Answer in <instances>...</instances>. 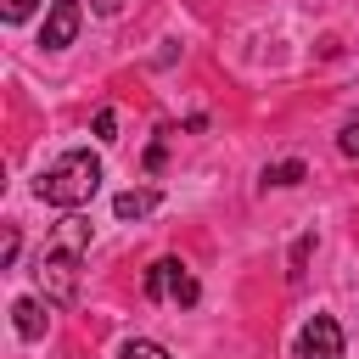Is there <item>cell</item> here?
<instances>
[{
  "mask_svg": "<svg viewBox=\"0 0 359 359\" xmlns=\"http://www.w3.org/2000/svg\"><path fill=\"white\" fill-rule=\"evenodd\" d=\"M39 202H50V208H84L95 191H101V157L95 151H62L45 174H39Z\"/></svg>",
  "mask_w": 359,
  "mask_h": 359,
  "instance_id": "cell-2",
  "label": "cell"
},
{
  "mask_svg": "<svg viewBox=\"0 0 359 359\" xmlns=\"http://www.w3.org/2000/svg\"><path fill=\"white\" fill-rule=\"evenodd\" d=\"M73 34H79V0H50V17H45L39 45H45V50H67Z\"/></svg>",
  "mask_w": 359,
  "mask_h": 359,
  "instance_id": "cell-5",
  "label": "cell"
},
{
  "mask_svg": "<svg viewBox=\"0 0 359 359\" xmlns=\"http://www.w3.org/2000/svg\"><path fill=\"white\" fill-rule=\"evenodd\" d=\"M90 6H95L101 17H112V11H123V0H90Z\"/></svg>",
  "mask_w": 359,
  "mask_h": 359,
  "instance_id": "cell-14",
  "label": "cell"
},
{
  "mask_svg": "<svg viewBox=\"0 0 359 359\" xmlns=\"http://www.w3.org/2000/svg\"><path fill=\"white\" fill-rule=\"evenodd\" d=\"M292 359H342V325H337L331 314H314V320H303Z\"/></svg>",
  "mask_w": 359,
  "mask_h": 359,
  "instance_id": "cell-4",
  "label": "cell"
},
{
  "mask_svg": "<svg viewBox=\"0 0 359 359\" xmlns=\"http://www.w3.org/2000/svg\"><path fill=\"white\" fill-rule=\"evenodd\" d=\"M146 297L157 303V297H174V303H196L202 292H196V280H191V269L180 264V258H157L151 269H146Z\"/></svg>",
  "mask_w": 359,
  "mask_h": 359,
  "instance_id": "cell-3",
  "label": "cell"
},
{
  "mask_svg": "<svg viewBox=\"0 0 359 359\" xmlns=\"http://www.w3.org/2000/svg\"><path fill=\"white\" fill-rule=\"evenodd\" d=\"M118 359H168V348H163V342L135 337V342H123V353H118Z\"/></svg>",
  "mask_w": 359,
  "mask_h": 359,
  "instance_id": "cell-9",
  "label": "cell"
},
{
  "mask_svg": "<svg viewBox=\"0 0 359 359\" xmlns=\"http://www.w3.org/2000/svg\"><path fill=\"white\" fill-rule=\"evenodd\" d=\"M34 6H39V0H0V17H6V22H22Z\"/></svg>",
  "mask_w": 359,
  "mask_h": 359,
  "instance_id": "cell-12",
  "label": "cell"
},
{
  "mask_svg": "<svg viewBox=\"0 0 359 359\" xmlns=\"http://www.w3.org/2000/svg\"><path fill=\"white\" fill-rule=\"evenodd\" d=\"M297 180H303V163H297V157H286V163L264 168V185H297Z\"/></svg>",
  "mask_w": 359,
  "mask_h": 359,
  "instance_id": "cell-8",
  "label": "cell"
},
{
  "mask_svg": "<svg viewBox=\"0 0 359 359\" xmlns=\"http://www.w3.org/2000/svg\"><path fill=\"white\" fill-rule=\"evenodd\" d=\"M84 241H90V224L84 219H62V230H56V241L39 252V292H45V303H73V292H79V252H84Z\"/></svg>",
  "mask_w": 359,
  "mask_h": 359,
  "instance_id": "cell-1",
  "label": "cell"
},
{
  "mask_svg": "<svg viewBox=\"0 0 359 359\" xmlns=\"http://www.w3.org/2000/svg\"><path fill=\"white\" fill-rule=\"evenodd\" d=\"M151 208H157V191H151V185H135V191H118V196H112V213H118V219H146Z\"/></svg>",
  "mask_w": 359,
  "mask_h": 359,
  "instance_id": "cell-7",
  "label": "cell"
},
{
  "mask_svg": "<svg viewBox=\"0 0 359 359\" xmlns=\"http://www.w3.org/2000/svg\"><path fill=\"white\" fill-rule=\"evenodd\" d=\"M45 320H50V314H45L39 297H17V303H11V325H17V337H28V342L45 337Z\"/></svg>",
  "mask_w": 359,
  "mask_h": 359,
  "instance_id": "cell-6",
  "label": "cell"
},
{
  "mask_svg": "<svg viewBox=\"0 0 359 359\" xmlns=\"http://www.w3.org/2000/svg\"><path fill=\"white\" fill-rule=\"evenodd\" d=\"M337 151H342V157H359V118H348V123H342V135H337Z\"/></svg>",
  "mask_w": 359,
  "mask_h": 359,
  "instance_id": "cell-10",
  "label": "cell"
},
{
  "mask_svg": "<svg viewBox=\"0 0 359 359\" xmlns=\"http://www.w3.org/2000/svg\"><path fill=\"white\" fill-rule=\"evenodd\" d=\"M95 140H118V112H112V107L95 112Z\"/></svg>",
  "mask_w": 359,
  "mask_h": 359,
  "instance_id": "cell-11",
  "label": "cell"
},
{
  "mask_svg": "<svg viewBox=\"0 0 359 359\" xmlns=\"http://www.w3.org/2000/svg\"><path fill=\"white\" fill-rule=\"evenodd\" d=\"M0 264H6V269L17 264V230H6V241H0Z\"/></svg>",
  "mask_w": 359,
  "mask_h": 359,
  "instance_id": "cell-13",
  "label": "cell"
}]
</instances>
